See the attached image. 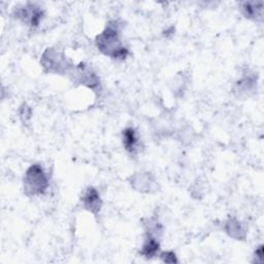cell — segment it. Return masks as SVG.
Segmentation results:
<instances>
[{
    "label": "cell",
    "instance_id": "cell-1",
    "mask_svg": "<svg viewBox=\"0 0 264 264\" xmlns=\"http://www.w3.org/2000/svg\"><path fill=\"white\" fill-rule=\"evenodd\" d=\"M98 49L114 59H125L128 55L119 40V30L116 25H109L106 30L96 39Z\"/></svg>",
    "mask_w": 264,
    "mask_h": 264
},
{
    "label": "cell",
    "instance_id": "cell-2",
    "mask_svg": "<svg viewBox=\"0 0 264 264\" xmlns=\"http://www.w3.org/2000/svg\"><path fill=\"white\" fill-rule=\"evenodd\" d=\"M49 187L48 178L41 165L35 164L27 170L24 179L25 192L28 195L44 194Z\"/></svg>",
    "mask_w": 264,
    "mask_h": 264
},
{
    "label": "cell",
    "instance_id": "cell-3",
    "mask_svg": "<svg viewBox=\"0 0 264 264\" xmlns=\"http://www.w3.org/2000/svg\"><path fill=\"white\" fill-rule=\"evenodd\" d=\"M82 202L84 204V207L95 215L101 211L102 208L101 195H99L97 190L94 188H88L86 190V192L83 195Z\"/></svg>",
    "mask_w": 264,
    "mask_h": 264
},
{
    "label": "cell",
    "instance_id": "cell-4",
    "mask_svg": "<svg viewBox=\"0 0 264 264\" xmlns=\"http://www.w3.org/2000/svg\"><path fill=\"white\" fill-rule=\"evenodd\" d=\"M18 17L23 19L24 22L29 23L31 26H38L43 18V12L35 6H28L19 11Z\"/></svg>",
    "mask_w": 264,
    "mask_h": 264
},
{
    "label": "cell",
    "instance_id": "cell-5",
    "mask_svg": "<svg viewBox=\"0 0 264 264\" xmlns=\"http://www.w3.org/2000/svg\"><path fill=\"white\" fill-rule=\"evenodd\" d=\"M123 145L128 152H135L138 145V137L134 128H126L123 131Z\"/></svg>",
    "mask_w": 264,
    "mask_h": 264
},
{
    "label": "cell",
    "instance_id": "cell-6",
    "mask_svg": "<svg viewBox=\"0 0 264 264\" xmlns=\"http://www.w3.org/2000/svg\"><path fill=\"white\" fill-rule=\"evenodd\" d=\"M159 251V243L154 238H148L144 244L142 254L147 258L154 257Z\"/></svg>",
    "mask_w": 264,
    "mask_h": 264
},
{
    "label": "cell",
    "instance_id": "cell-7",
    "mask_svg": "<svg viewBox=\"0 0 264 264\" xmlns=\"http://www.w3.org/2000/svg\"><path fill=\"white\" fill-rule=\"evenodd\" d=\"M244 13L247 18H257L262 16V3L253 4V3H246L243 7Z\"/></svg>",
    "mask_w": 264,
    "mask_h": 264
},
{
    "label": "cell",
    "instance_id": "cell-8",
    "mask_svg": "<svg viewBox=\"0 0 264 264\" xmlns=\"http://www.w3.org/2000/svg\"><path fill=\"white\" fill-rule=\"evenodd\" d=\"M162 259H163L164 262H167V263L178 262L177 259H176V255H175V253H173V252H167V253L162 254Z\"/></svg>",
    "mask_w": 264,
    "mask_h": 264
}]
</instances>
